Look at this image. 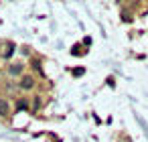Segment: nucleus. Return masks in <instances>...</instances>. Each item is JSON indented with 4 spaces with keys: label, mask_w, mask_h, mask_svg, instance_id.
<instances>
[{
    "label": "nucleus",
    "mask_w": 148,
    "mask_h": 142,
    "mask_svg": "<svg viewBox=\"0 0 148 142\" xmlns=\"http://www.w3.org/2000/svg\"><path fill=\"white\" fill-rule=\"evenodd\" d=\"M39 108H41V99L35 97V99H33V110H39Z\"/></svg>",
    "instance_id": "423d86ee"
},
{
    "label": "nucleus",
    "mask_w": 148,
    "mask_h": 142,
    "mask_svg": "<svg viewBox=\"0 0 148 142\" xmlns=\"http://www.w3.org/2000/svg\"><path fill=\"white\" fill-rule=\"evenodd\" d=\"M8 114H10V104H8V99H6V97H0V116L6 118Z\"/></svg>",
    "instance_id": "7ed1b4c3"
},
{
    "label": "nucleus",
    "mask_w": 148,
    "mask_h": 142,
    "mask_svg": "<svg viewBox=\"0 0 148 142\" xmlns=\"http://www.w3.org/2000/svg\"><path fill=\"white\" fill-rule=\"evenodd\" d=\"M16 108H18V110H27V108H29V102H27V99H18V106H16Z\"/></svg>",
    "instance_id": "39448f33"
},
{
    "label": "nucleus",
    "mask_w": 148,
    "mask_h": 142,
    "mask_svg": "<svg viewBox=\"0 0 148 142\" xmlns=\"http://www.w3.org/2000/svg\"><path fill=\"white\" fill-rule=\"evenodd\" d=\"M12 51H14V45H12V43H8V45H6V51H4V57L8 59V57L12 55Z\"/></svg>",
    "instance_id": "20e7f679"
},
{
    "label": "nucleus",
    "mask_w": 148,
    "mask_h": 142,
    "mask_svg": "<svg viewBox=\"0 0 148 142\" xmlns=\"http://www.w3.org/2000/svg\"><path fill=\"white\" fill-rule=\"evenodd\" d=\"M35 83H37V81H35L33 75H23L21 81H18V87H21L23 91H31V89L35 87Z\"/></svg>",
    "instance_id": "f03ea898"
},
{
    "label": "nucleus",
    "mask_w": 148,
    "mask_h": 142,
    "mask_svg": "<svg viewBox=\"0 0 148 142\" xmlns=\"http://www.w3.org/2000/svg\"><path fill=\"white\" fill-rule=\"evenodd\" d=\"M23 73H25V63L16 61V63H10L8 65V75L10 77H23Z\"/></svg>",
    "instance_id": "f257e3e1"
},
{
    "label": "nucleus",
    "mask_w": 148,
    "mask_h": 142,
    "mask_svg": "<svg viewBox=\"0 0 148 142\" xmlns=\"http://www.w3.org/2000/svg\"><path fill=\"white\" fill-rule=\"evenodd\" d=\"M33 67H35L37 71H41V61H33Z\"/></svg>",
    "instance_id": "0eeeda50"
}]
</instances>
